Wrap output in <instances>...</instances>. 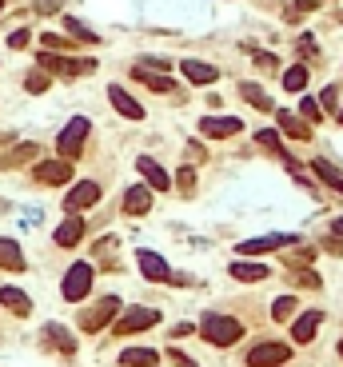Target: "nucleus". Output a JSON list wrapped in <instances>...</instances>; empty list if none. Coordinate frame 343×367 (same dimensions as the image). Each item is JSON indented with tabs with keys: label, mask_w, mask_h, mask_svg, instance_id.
I'll use <instances>...</instances> for the list:
<instances>
[{
	"label": "nucleus",
	"mask_w": 343,
	"mask_h": 367,
	"mask_svg": "<svg viewBox=\"0 0 343 367\" xmlns=\"http://www.w3.org/2000/svg\"><path fill=\"white\" fill-rule=\"evenodd\" d=\"M112 316H120V300L116 295H104L96 307H88L84 316H80V328L84 331H100V328H108Z\"/></svg>",
	"instance_id": "5"
},
{
	"label": "nucleus",
	"mask_w": 343,
	"mask_h": 367,
	"mask_svg": "<svg viewBox=\"0 0 343 367\" xmlns=\"http://www.w3.org/2000/svg\"><path fill=\"white\" fill-rule=\"evenodd\" d=\"M176 184H180V192H192V188H196V172L184 164V168H180V176H176Z\"/></svg>",
	"instance_id": "34"
},
{
	"label": "nucleus",
	"mask_w": 343,
	"mask_h": 367,
	"mask_svg": "<svg viewBox=\"0 0 343 367\" xmlns=\"http://www.w3.org/2000/svg\"><path fill=\"white\" fill-rule=\"evenodd\" d=\"M323 247H328V252H335V256H343V244H339V240H328Z\"/></svg>",
	"instance_id": "44"
},
{
	"label": "nucleus",
	"mask_w": 343,
	"mask_h": 367,
	"mask_svg": "<svg viewBox=\"0 0 343 367\" xmlns=\"http://www.w3.org/2000/svg\"><path fill=\"white\" fill-rule=\"evenodd\" d=\"M88 128H92V124H88L84 116H72L68 128L56 136V152H60L64 160H76L80 156V148H84V140H88Z\"/></svg>",
	"instance_id": "2"
},
{
	"label": "nucleus",
	"mask_w": 343,
	"mask_h": 367,
	"mask_svg": "<svg viewBox=\"0 0 343 367\" xmlns=\"http://www.w3.org/2000/svg\"><path fill=\"white\" fill-rule=\"evenodd\" d=\"M156 323H160L156 307H128V311L112 323V331H116V335H136V331H148V328H156Z\"/></svg>",
	"instance_id": "3"
},
{
	"label": "nucleus",
	"mask_w": 343,
	"mask_h": 367,
	"mask_svg": "<svg viewBox=\"0 0 343 367\" xmlns=\"http://www.w3.org/2000/svg\"><path fill=\"white\" fill-rule=\"evenodd\" d=\"M136 80H144L152 92H176V84H172L168 76H160V72H152V68H140L136 64Z\"/></svg>",
	"instance_id": "25"
},
{
	"label": "nucleus",
	"mask_w": 343,
	"mask_h": 367,
	"mask_svg": "<svg viewBox=\"0 0 343 367\" xmlns=\"http://www.w3.org/2000/svg\"><path fill=\"white\" fill-rule=\"evenodd\" d=\"M232 276L252 283V280H268V268H264V264H232Z\"/></svg>",
	"instance_id": "27"
},
{
	"label": "nucleus",
	"mask_w": 343,
	"mask_h": 367,
	"mask_svg": "<svg viewBox=\"0 0 343 367\" xmlns=\"http://www.w3.org/2000/svg\"><path fill=\"white\" fill-rule=\"evenodd\" d=\"M0 268L4 271H25V256L16 240H0Z\"/></svg>",
	"instance_id": "19"
},
{
	"label": "nucleus",
	"mask_w": 343,
	"mask_h": 367,
	"mask_svg": "<svg viewBox=\"0 0 343 367\" xmlns=\"http://www.w3.org/2000/svg\"><path fill=\"white\" fill-rule=\"evenodd\" d=\"M280 128L287 136H295V140H307V136H311L307 120H304V116H292V112H280Z\"/></svg>",
	"instance_id": "26"
},
{
	"label": "nucleus",
	"mask_w": 343,
	"mask_h": 367,
	"mask_svg": "<svg viewBox=\"0 0 343 367\" xmlns=\"http://www.w3.org/2000/svg\"><path fill=\"white\" fill-rule=\"evenodd\" d=\"M304 84H307V68H304V64H295V68L283 72V88H287V92H304Z\"/></svg>",
	"instance_id": "28"
},
{
	"label": "nucleus",
	"mask_w": 343,
	"mask_h": 367,
	"mask_svg": "<svg viewBox=\"0 0 343 367\" xmlns=\"http://www.w3.org/2000/svg\"><path fill=\"white\" fill-rule=\"evenodd\" d=\"M25 88H28V92H44V88H48V72H44V68H40V72H28Z\"/></svg>",
	"instance_id": "33"
},
{
	"label": "nucleus",
	"mask_w": 343,
	"mask_h": 367,
	"mask_svg": "<svg viewBox=\"0 0 343 367\" xmlns=\"http://www.w3.org/2000/svg\"><path fill=\"white\" fill-rule=\"evenodd\" d=\"M28 44V28H16L13 37H8V49H25Z\"/></svg>",
	"instance_id": "37"
},
{
	"label": "nucleus",
	"mask_w": 343,
	"mask_h": 367,
	"mask_svg": "<svg viewBox=\"0 0 343 367\" xmlns=\"http://www.w3.org/2000/svg\"><path fill=\"white\" fill-rule=\"evenodd\" d=\"M136 168L144 172V180H148V188H156V192H168V188H172V180H168V172L160 168V164H156V160H152V156H140V160H136Z\"/></svg>",
	"instance_id": "14"
},
{
	"label": "nucleus",
	"mask_w": 343,
	"mask_h": 367,
	"mask_svg": "<svg viewBox=\"0 0 343 367\" xmlns=\"http://www.w3.org/2000/svg\"><path fill=\"white\" fill-rule=\"evenodd\" d=\"M319 323H323V311H304V316L295 319V328H292V340L295 343H307V340H316V331H319Z\"/></svg>",
	"instance_id": "16"
},
{
	"label": "nucleus",
	"mask_w": 343,
	"mask_h": 367,
	"mask_svg": "<svg viewBox=\"0 0 343 367\" xmlns=\"http://www.w3.org/2000/svg\"><path fill=\"white\" fill-rule=\"evenodd\" d=\"M32 176H37L40 184H56V188H60V184H68L72 180V160H40L37 168H32Z\"/></svg>",
	"instance_id": "7"
},
{
	"label": "nucleus",
	"mask_w": 343,
	"mask_h": 367,
	"mask_svg": "<svg viewBox=\"0 0 343 367\" xmlns=\"http://www.w3.org/2000/svg\"><path fill=\"white\" fill-rule=\"evenodd\" d=\"M148 208H152V188L148 184H136V188L124 192V212L128 216H144Z\"/></svg>",
	"instance_id": "13"
},
{
	"label": "nucleus",
	"mask_w": 343,
	"mask_h": 367,
	"mask_svg": "<svg viewBox=\"0 0 343 367\" xmlns=\"http://www.w3.org/2000/svg\"><path fill=\"white\" fill-rule=\"evenodd\" d=\"M52 240H56L60 247H76L80 240H84V220H80V216L72 212V216H68V220H64L60 228L52 232Z\"/></svg>",
	"instance_id": "12"
},
{
	"label": "nucleus",
	"mask_w": 343,
	"mask_h": 367,
	"mask_svg": "<svg viewBox=\"0 0 343 367\" xmlns=\"http://www.w3.org/2000/svg\"><path fill=\"white\" fill-rule=\"evenodd\" d=\"M108 100H112V108L120 112V116H128V120H144V108H140V104H136V100L128 96L120 84L108 88Z\"/></svg>",
	"instance_id": "15"
},
{
	"label": "nucleus",
	"mask_w": 343,
	"mask_h": 367,
	"mask_svg": "<svg viewBox=\"0 0 343 367\" xmlns=\"http://www.w3.org/2000/svg\"><path fill=\"white\" fill-rule=\"evenodd\" d=\"M311 172H316L319 180L328 184L331 192H343V172H335V168L328 164V160H311Z\"/></svg>",
	"instance_id": "23"
},
{
	"label": "nucleus",
	"mask_w": 343,
	"mask_h": 367,
	"mask_svg": "<svg viewBox=\"0 0 343 367\" xmlns=\"http://www.w3.org/2000/svg\"><path fill=\"white\" fill-rule=\"evenodd\" d=\"M335 100H339V92H335V88H323V108H335Z\"/></svg>",
	"instance_id": "42"
},
{
	"label": "nucleus",
	"mask_w": 343,
	"mask_h": 367,
	"mask_svg": "<svg viewBox=\"0 0 343 367\" xmlns=\"http://www.w3.org/2000/svg\"><path fill=\"white\" fill-rule=\"evenodd\" d=\"M32 156H40L37 144H16L8 156H0V168H20V164H28Z\"/></svg>",
	"instance_id": "22"
},
{
	"label": "nucleus",
	"mask_w": 343,
	"mask_h": 367,
	"mask_svg": "<svg viewBox=\"0 0 343 367\" xmlns=\"http://www.w3.org/2000/svg\"><path fill=\"white\" fill-rule=\"evenodd\" d=\"M0 304L8 307V311H16V316H32V300L20 288H0Z\"/></svg>",
	"instance_id": "18"
},
{
	"label": "nucleus",
	"mask_w": 343,
	"mask_h": 367,
	"mask_svg": "<svg viewBox=\"0 0 343 367\" xmlns=\"http://www.w3.org/2000/svg\"><path fill=\"white\" fill-rule=\"evenodd\" d=\"M331 232H335V236H343V220H335V224H331Z\"/></svg>",
	"instance_id": "45"
},
{
	"label": "nucleus",
	"mask_w": 343,
	"mask_h": 367,
	"mask_svg": "<svg viewBox=\"0 0 343 367\" xmlns=\"http://www.w3.org/2000/svg\"><path fill=\"white\" fill-rule=\"evenodd\" d=\"M32 4H37V13L52 16V13H60V4H64V0H32Z\"/></svg>",
	"instance_id": "35"
},
{
	"label": "nucleus",
	"mask_w": 343,
	"mask_h": 367,
	"mask_svg": "<svg viewBox=\"0 0 343 367\" xmlns=\"http://www.w3.org/2000/svg\"><path fill=\"white\" fill-rule=\"evenodd\" d=\"M88 292H92V264H72V268L64 271L60 295L68 300V304H76V300H84Z\"/></svg>",
	"instance_id": "4"
},
{
	"label": "nucleus",
	"mask_w": 343,
	"mask_h": 367,
	"mask_svg": "<svg viewBox=\"0 0 343 367\" xmlns=\"http://www.w3.org/2000/svg\"><path fill=\"white\" fill-rule=\"evenodd\" d=\"M92 204H100V184L96 180H80L72 192L64 196V208L68 212H84V208H92Z\"/></svg>",
	"instance_id": "8"
},
{
	"label": "nucleus",
	"mask_w": 343,
	"mask_h": 367,
	"mask_svg": "<svg viewBox=\"0 0 343 367\" xmlns=\"http://www.w3.org/2000/svg\"><path fill=\"white\" fill-rule=\"evenodd\" d=\"M287 244H295V236H259V240H244L235 252H244V256H264V252H280V247H287Z\"/></svg>",
	"instance_id": "10"
},
{
	"label": "nucleus",
	"mask_w": 343,
	"mask_h": 367,
	"mask_svg": "<svg viewBox=\"0 0 343 367\" xmlns=\"http://www.w3.org/2000/svg\"><path fill=\"white\" fill-rule=\"evenodd\" d=\"M168 352H172V359H176V363H180V367H196V363H192V359H188L184 352H180V347H168Z\"/></svg>",
	"instance_id": "39"
},
{
	"label": "nucleus",
	"mask_w": 343,
	"mask_h": 367,
	"mask_svg": "<svg viewBox=\"0 0 343 367\" xmlns=\"http://www.w3.org/2000/svg\"><path fill=\"white\" fill-rule=\"evenodd\" d=\"M124 367H152L156 363V347H128V352L120 355Z\"/></svg>",
	"instance_id": "24"
},
{
	"label": "nucleus",
	"mask_w": 343,
	"mask_h": 367,
	"mask_svg": "<svg viewBox=\"0 0 343 367\" xmlns=\"http://www.w3.org/2000/svg\"><path fill=\"white\" fill-rule=\"evenodd\" d=\"M299 288H319V276L316 271H299Z\"/></svg>",
	"instance_id": "38"
},
{
	"label": "nucleus",
	"mask_w": 343,
	"mask_h": 367,
	"mask_svg": "<svg viewBox=\"0 0 343 367\" xmlns=\"http://www.w3.org/2000/svg\"><path fill=\"white\" fill-rule=\"evenodd\" d=\"M256 64L259 68H276V56L271 52H256Z\"/></svg>",
	"instance_id": "40"
},
{
	"label": "nucleus",
	"mask_w": 343,
	"mask_h": 367,
	"mask_svg": "<svg viewBox=\"0 0 343 367\" xmlns=\"http://www.w3.org/2000/svg\"><path fill=\"white\" fill-rule=\"evenodd\" d=\"M256 144H259V148H268L271 156H280L283 164H287V168H295V160L287 156V152H283V144H280V136L271 132V128H264V132H256Z\"/></svg>",
	"instance_id": "21"
},
{
	"label": "nucleus",
	"mask_w": 343,
	"mask_h": 367,
	"mask_svg": "<svg viewBox=\"0 0 343 367\" xmlns=\"http://www.w3.org/2000/svg\"><path fill=\"white\" fill-rule=\"evenodd\" d=\"M339 355H343V343H339Z\"/></svg>",
	"instance_id": "48"
},
{
	"label": "nucleus",
	"mask_w": 343,
	"mask_h": 367,
	"mask_svg": "<svg viewBox=\"0 0 343 367\" xmlns=\"http://www.w3.org/2000/svg\"><path fill=\"white\" fill-rule=\"evenodd\" d=\"M44 49H52V52H56V49H68V40H64V37H56V32H44Z\"/></svg>",
	"instance_id": "36"
},
{
	"label": "nucleus",
	"mask_w": 343,
	"mask_h": 367,
	"mask_svg": "<svg viewBox=\"0 0 343 367\" xmlns=\"http://www.w3.org/2000/svg\"><path fill=\"white\" fill-rule=\"evenodd\" d=\"M240 92H244V100L252 104V108H259V112H268V108H271V100L264 96V88H256V84H240Z\"/></svg>",
	"instance_id": "29"
},
{
	"label": "nucleus",
	"mask_w": 343,
	"mask_h": 367,
	"mask_svg": "<svg viewBox=\"0 0 343 367\" xmlns=\"http://www.w3.org/2000/svg\"><path fill=\"white\" fill-rule=\"evenodd\" d=\"M64 28H68V32H72V37L76 40H88V44H96V32H92V28H84V25H80V20H72V16H68V20H64Z\"/></svg>",
	"instance_id": "31"
},
{
	"label": "nucleus",
	"mask_w": 343,
	"mask_h": 367,
	"mask_svg": "<svg viewBox=\"0 0 343 367\" xmlns=\"http://www.w3.org/2000/svg\"><path fill=\"white\" fill-rule=\"evenodd\" d=\"M339 124H343V108H339Z\"/></svg>",
	"instance_id": "47"
},
{
	"label": "nucleus",
	"mask_w": 343,
	"mask_h": 367,
	"mask_svg": "<svg viewBox=\"0 0 343 367\" xmlns=\"http://www.w3.org/2000/svg\"><path fill=\"white\" fill-rule=\"evenodd\" d=\"M192 331H196V328H192V323H176V328H172V335L180 340V335H192Z\"/></svg>",
	"instance_id": "43"
},
{
	"label": "nucleus",
	"mask_w": 343,
	"mask_h": 367,
	"mask_svg": "<svg viewBox=\"0 0 343 367\" xmlns=\"http://www.w3.org/2000/svg\"><path fill=\"white\" fill-rule=\"evenodd\" d=\"M299 52H304V56H311V52H319V49H316V40H311V37H299Z\"/></svg>",
	"instance_id": "41"
},
{
	"label": "nucleus",
	"mask_w": 343,
	"mask_h": 367,
	"mask_svg": "<svg viewBox=\"0 0 343 367\" xmlns=\"http://www.w3.org/2000/svg\"><path fill=\"white\" fill-rule=\"evenodd\" d=\"M44 340H48L56 352H64V355H72V352H76V340L60 328V323H48V328H44Z\"/></svg>",
	"instance_id": "20"
},
{
	"label": "nucleus",
	"mask_w": 343,
	"mask_h": 367,
	"mask_svg": "<svg viewBox=\"0 0 343 367\" xmlns=\"http://www.w3.org/2000/svg\"><path fill=\"white\" fill-rule=\"evenodd\" d=\"M4 208H8V204H4V200H0V212H4Z\"/></svg>",
	"instance_id": "46"
},
{
	"label": "nucleus",
	"mask_w": 343,
	"mask_h": 367,
	"mask_svg": "<svg viewBox=\"0 0 343 367\" xmlns=\"http://www.w3.org/2000/svg\"><path fill=\"white\" fill-rule=\"evenodd\" d=\"M140 271H144L148 283H168L172 280V268L164 264V256H156V252H140Z\"/></svg>",
	"instance_id": "11"
},
{
	"label": "nucleus",
	"mask_w": 343,
	"mask_h": 367,
	"mask_svg": "<svg viewBox=\"0 0 343 367\" xmlns=\"http://www.w3.org/2000/svg\"><path fill=\"white\" fill-rule=\"evenodd\" d=\"M287 359H292V347H287V343H276V340L259 343V347L247 352V367H276V363H287Z\"/></svg>",
	"instance_id": "6"
},
{
	"label": "nucleus",
	"mask_w": 343,
	"mask_h": 367,
	"mask_svg": "<svg viewBox=\"0 0 343 367\" xmlns=\"http://www.w3.org/2000/svg\"><path fill=\"white\" fill-rule=\"evenodd\" d=\"M244 128V124L235 120V116H204L200 120V132L208 136V140H228V136H235Z\"/></svg>",
	"instance_id": "9"
},
{
	"label": "nucleus",
	"mask_w": 343,
	"mask_h": 367,
	"mask_svg": "<svg viewBox=\"0 0 343 367\" xmlns=\"http://www.w3.org/2000/svg\"><path fill=\"white\" fill-rule=\"evenodd\" d=\"M299 116H304L307 124H319V120H323V104H316V100H304V104H299Z\"/></svg>",
	"instance_id": "32"
},
{
	"label": "nucleus",
	"mask_w": 343,
	"mask_h": 367,
	"mask_svg": "<svg viewBox=\"0 0 343 367\" xmlns=\"http://www.w3.org/2000/svg\"><path fill=\"white\" fill-rule=\"evenodd\" d=\"M200 331H204V340H208L212 347H232V343L244 335L240 319H232V316H208Z\"/></svg>",
	"instance_id": "1"
},
{
	"label": "nucleus",
	"mask_w": 343,
	"mask_h": 367,
	"mask_svg": "<svg viewBox=\"0 0 343 367\" xmlns=\"http://www.w3.org/2000/svg\"><path fill=\"white\" fill-rule=\"evenodd\" d=\"M180 72H184L192 84H212V80H220V68H216V64H204V60H184Z\"/></svg>",
	"instance_id": "17"
},
{
	"label": "nucleus",
	"mask_w": 343,
	"mask_h": 367,
	"mask_svg": "<svg viewBox=\"0 0 343 367\" xmlns=\"http://www.w3.org/2000/svg\"><path fill=\"white\" fill-rule=\"evenodd\" d=\"M0 8H4V0H0Z\"/></svg>",
	"instance_id": "49"
},
{
	"label": "nucleus",
	"mask_w": 343,
	"mask_h": 367,
	"mask_svg": "<svg viewBox=\"0 0 343 367\" xmlns=\"http://www.w3.org/2000/svg\"><path fill=\"white\" fill-rule=\"evenodd\" d=\"M292 311H295V300L292 295H280V300H276V304H271V319H292Z\"/></svg>",
	"instance_id": "30"
}]
</instances>
